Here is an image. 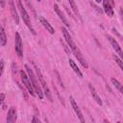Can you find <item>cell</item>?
Returning a JSON list of instances; mask_svg holds the SVG:
<instances>
[{
  "label": "cell",
  "mask_w": 123,
  "mask_h": 123,
  "mask_svg": "<svg viewBox=\"0 0 123 123\" xmlns=\"http://www.w3.org/2000/svg\"><path fill=\"white\" fill-rule=\"evenodd\" d=\"M54 11H55V12L57 13V15L59 16V18L62 20V22L64 24V26H66L67 28L70 29V24H69L67 18L65 17V15L63 14V12H62V10L59 8V6H58L57 4H54Z\"/></svg>",
  "instance_id": "obj_10"
},
{
  "label": "cell",
  "mask_w": 123,
  "mask_h": 123,
  "mask_svg": "<svg viewBox=\"0 0 123 123\" xmlns=\"http://www.w3.org/2000/svg\"><path fill=\"white\" fill-rule=\"evenodd\" d=\"M111 83H112V85L119 90V92L120 93H123V88H122V84L118 81V80H116L115 78H111Z\"/></svg>",
  "instance_id": "obj_18"
},
{
  "label": "cell",
  "mask_w": 123,
  "mask_h": 123,
  "mask_svg": "<svg viewBox=\"0 0 123 123\" xmlns=\"http://www.w3.org/2000/svg\"><path fill=\"white\" fill-rule=\"evenodd\" d=\"M88 87H89V90H90V93H91L92 98L95 100V102H96L99 106H102V105H103V102H102V100H101V98H100V96H99L98 92L96 91L95 87H94L91 84H88Z\"/></svg>",
  "instance_id": "obj_13"
},
{
  "label": "cell",
  "mask_w": 123,
  "mask_h": 123,
  "mask_svg": "<svg viewBox=\"0 0 123 123\" xmlns=\"http://www.w3.org/2000/svg\"><path fill=\"white\" fill-rule=\"evenodd\" d=\"M17 119V111L15 107H11L8 111L7 117H6V123H15Z\"/></svg>",
  "instance_id": "obj_9"
},
{
  "label": "cell",
  "mask_w": 123,
  "mask_h": 123,
  "mask_svg": "<svg viewBox=\"0 0 123 123\" xmlns=\"http://www.w3.org/2000/svg\"><path fill=\"white\" fill-rule=\"evenodd\" d=\"M113 60H114L115 62L118 64L119 68H120L121 70H123V62H122V60H121L120 58H118L116 55H113Z\"/></svg>",
  "instance_id": "obj_19"
},
{
  "label": "cell",
  "mask_w": 123,
  "mask_h": 123,
  "mask_svg": "<svg viewBox=\"0 0 123 123\" xmlns=\"http://www.w3.org/2000/svg\"><path fill=\"white\" fill-rule=\"evenodd\" d=\"M107 38L109 39V41H110L111 45L112 46V48L114 49V51L118 54V56L120 57V59H122V57H123V53H122L121 47H120L119 43L117 42V40H116L113 37H111V36H110V35H108V36H107Z\"/></svg>",
  "instance_id": "obj_8"
},
{
  "label": "cell",
  "mask_w": 123,
  "mask_h": 123,
  "mask_svg": "<svg viewBox=\"0 0 123 123\" xmlns=\"http://www.w3.org/2000/svg\"><path fill=\"white\" fill-rule=\"evenodd\" d=\"M39 21H40V23L42 24V26L46 29V31H48L50 34H54V33H55V29L53 28V26L49 23V21H48L46 18H44L43 16H40V17H39Z\"/></svg>",
  "instance_id": "obj_14"
},
{
  "label": "cell",
  "mask_w": 123,
  "mask_h": 123,
  "mask_svg": "<svg viewBox=\"0 0 123 123\" xmlns=\"http://www.w3.org/2000/svg\"><path fill=\"white\" fill-rule=\"evenodd\" d=\"M103 11H104L105 13H106L107 15H109L110 17H112V16H113L114 12H113L112 6H111V1H109V0L103 1Z\"/></svg>",
  "instance_id": "obj_12"
},
{
  "label": "cell",
  "mask_w": 123,
  "mask_h": 123,
  "mask_svg": "<svg viewBox=\"0 0 123 123\" xmlns=\"http://www.w3.org/2000/svg\"><path fill=\"white\" fill-rule=\"evenodd\" d=\"M5 97H6V94L5 93H0V106L2 105L3 101L5 100Z\"/></svg>",
  "instance_id": "obj_22"
},
{
  "label": "cell",
  "mask_w": 123,
  "mask_h": 123,
  "mask_svg": "<svg viewBox=\"0 0 123 123\" xmlns=\"http://www.w3.org/2000/svg\"><path fill=\"white\" fill-rule=\"evenodd\" d=\"M6 43H7V36L5 30L3 29V27H0V45L5 46Z\"/></svg>",
  "instance_id": "obj_16"
},
{
  "label": "cell",
  "mask_w": 123,
  "mask_h": 123,
  "mask_svg": "<svg viewBox=\"0 0 123 123\" xmlns=\"http://www.w3.org/2000/svg\"><path fill=\"white\" fill-rule=\"evenodd\" d=\"M69 5H70V7H71V9H72V11H73V12H74V14L82 20L81 14H80V12H79V10H78V7H77L76 3H75L74 1H69Z\"/></svg>",
  "instance_id": "obj_17"
},
{
  "label": "cell",
  "mask_w": 123,
  "mask_h": 123,
  "mask_svg": "<svg viewBox=\"0 0 123 123\" xmlns=\"http://www.w3.org/2000/svg\"><path fill=\"white\" fill-rule=\"evenodd\" d=\"M32 123H41V122H40V120H39L37 117L34 116L33 119H32Z\"/></svg>",
  "instance_id": "obj_23"
},
{
  "label": "cell",
  "mask_w": 123,
  "mask_h": 123,
  "mask_svg": "<svg viewBox=\"0 0 123 123\" xmlns=\"http://www.w3.org/2000/svg\"><path fill=\"white\" fill-rule=\"evenodd\" d=\"M4 66H5L4 60H0V77H1V76H2V74H3V71H4Z\"/></svg>",
  "instance_id": "obj_20"
},
{
  "label": "cell",
  "mask_w": 123,
  "mask_h": 123,
  "mask_svg": "<svg viewBox=\"0 0 123 123\" xmlns=\"http://www.w3.org/2000/svg\"><path fill=\"white\" fill-rule=\"evenodd\" d=\"M33 65H34V67H35V69H36V73H37V78L38 79V82H39V85H40V86H41V88H42L43 94L46 96V98H47L50 102H52L53 100H52L51 91H50V89H49V87H48V86H47V84H46V82H45V80H44V77H43V75H42L40 69L36 65L35 62H33Z\"/></svg>",
  "instance_id": "obj_3"
},
{
  "label": "cell",
  "mask_w": 123,
  "mask_h": 123,
  "mask_svg": "<svg viewBox=\"0 0 123 123\" xmlns=\"http://www.w3.org/2000/svg\"><path fill=\"white\" fill-rule=\"evenodd\" d=\"M69 101H70L71 107H72L73 111H75V113H76V115H77L78 119L80 120V122H81V123H86V119H85V116H84V114H83L82 111L80 110V108H79V106H78L77 102L75 101V99H74L72 96H70V97H69Z\"/></svg>",
  "instance_id": "obj_7"
},
{
  "label": "cell",
  "mask_w": 123,
  "mask_h": 123,
  "mask_svg": "<svg viewBox=\"0 0 123 123\" xmlns=\"http://www.w3.org/2000/svg\"><path fill=\"white\" fill-rule=\"evenodd\" d=\"M62 35H63V38L65 39L67 45H68L69 48L71 49V51H72L73 55L75 56V58H76V59L78 60V62L83 65V67L87 68V67H88V64H87L86 59L84 58V56H83V54H82L80 48L77 46V44H76V43L74 42V40L72 39V37H71L69 32L67 31V29H66L65 27H62Z\"/></svg>",
  "instance_id": "obj_1"
},
{
  "label": "cell",
  "mask_w": 123,
  "mask_h": 123,
  "mask_svg": "<svg viewBox=\"0 0 123 123\" xmlns=\"http://www.w3.org/2000/svg\"><path fill=\"white\" fill-rule=\"evenodd\" d=\"M9 5H10V12H11L12 17L13 21L15 22V24L18 25V24H19V15H18L17 10H16V8H15V3L11 0V1L9 2Z\"/></svg>",
  "instance_id": "obj_11"
},
{
  "label": "cell",
  "mask_w": 123,
  "mask_h": 123,
  "mask_svg": "<svg viewBox=\"0 0 123 123\" xmlns=\"http://www.w3.org/2000/svg\"><path fill=\"white\" fill-rule=\"evenodd\" d=\"M1 5H2V7H4V5H5V2H4V1H2V2H1Z\"/></svg>",
  "instance_id": "obj_25"
},
{
  "label": "cell",
  "mask_w": 123,
  "mask_h": 123,
  "mask_svg": "<svg viewBox=\"0 0 123 123\" xmlns=\"http://www.w3.org/2000/svg\"><path fill=\"white\" fill-rule=\"evenodd\" d=\"M19 74H20V77H21L22 84H23L24 86L27 88L28 92H29L32 96H35L36 94H35L34 88H33V86H32V85H31V82H30V80H29V77H28L27 73H26L25 71H23V70H20V71H19Z\"/></svg>",
  "instance_id": "obj_5"
},
{
  "label": "cell",
  "mask_w": 123,
  "mask_h": 123,
  "mask_svg": "<svg viewBox=\"0 0 123 123\" xmlns=\"http://www.w3.org/2000/svg\"><path fill=\"white\" fill-rule=\"evenodd\" d=\"M68 62H69L70 67L73 69V71H74V72H75V73H76L80 78H82V77H83V73L81 72V70H80V69H79V67L77 66V63H76L72 59H69V60H68Z\"/></svg>",
  "instance_id": "obj_15"
},
{
  "label": "cell",
  "mask_w": 123,
  "mask_h": 123,
  "mask_svg": "<svg viewBox=\"0 0 123 123\" xmlns=\"http://www.w3.org/2000/svg\"><path fill=\"white\" fill-rule=\"evenodd\" d=\"M103 122H104V123H111V122H110L109 120H107V119H104V121H103Z\"/></svg>",
  "instance_id": "obj_24"
},
{
  "label": "cell",
  "mask_w": 123,
  "mask_h": 123,
  "mask_svg": "<svg viewBox=\"0 0 123 123\" xmlns=\"http://www.w3.org/2000/svg\"><path fill=\"white\" fill-rule=\"evenodd\" d=\"M14 50L15 53L19 58L23 57V44H22V38L18 32L15 33L14 36Z\"/></svg>",
  "instance_id": "obj_6"
},
{
  "label": "cell",
  "mask_w": 123,
  "mask_h": 123,
  "mask_svg": "<svg viewBox=\"0 0 123 123\" xmlns=\"http://www.w3.org/2000/svg\"><path fill=\"white\" fill-rule=\"evenodd\" d=\"M116 123H121V122H120V121H117V122H116Z\"/></svg>",
  "instance_id": "obj_26"
},
{
  "label": "cell",
  "mask_w": 123,
  "mask_h": 123,
  "mask_svg": "<svg viewBox=\"0 0 123 123\" xmlns=\"http://www.w3.org/2000/svg\"><path fill=\"white\" fill-rule=\"evenodd\" d=\"M25 69H26V71H27V75H28V77H29V80H30V82H31V85H32V86H33V88H34L35 94H37V95L38 96V98H39L40 100H42L44 94H43L42 88H41V86H40V85H39V82L37 81V78L36 77V75H35L33 69H32L28 64H25Z\"/></svg>",
  "instance_id": "obj_2"
},
{
  "label": "cell",
  "mask_w": 123,
  "mask_h": 123,
  "mask_svg": "<svg viewBox=\"0 0 123 123\" xmlns=\"http://www.w3.org/2000/svg\"><path fill=\"white\" fill-rule=\"evenodd\" d=\"M90 5H91V6H92V7H93V8H94V9H95V10H96V11H97V12H98L99 13H102V12H103V11H102V9H100V8H99L98 6H96V5H94V3H92V2H90Z\"/></svg>",
  "instance_id": "obj_21"
},
{
  "label": "cell",
  "mask_w": 123,
  "mask_h": 123,
  "mask_svg": "<svg viewBox=\"0 0 123 123\" xmlns=\"http://www.w3.org/2000/svg\"><path fill=\"white\" fill-rule=\"evenodd\" d=\"M16 5H17V8H18V10H19V12H20L21 18H22V20L24 21L25 25L29 28L30 32H31L33 35H37V33H36L35 29L33 28V26H32V24H31V21H30V15H29V13L27 12L26 9L24 8V6H23L22 2H21V1H16Z\"/></svg>",
  "instance_id": "obj_4"
}]
</instances>
